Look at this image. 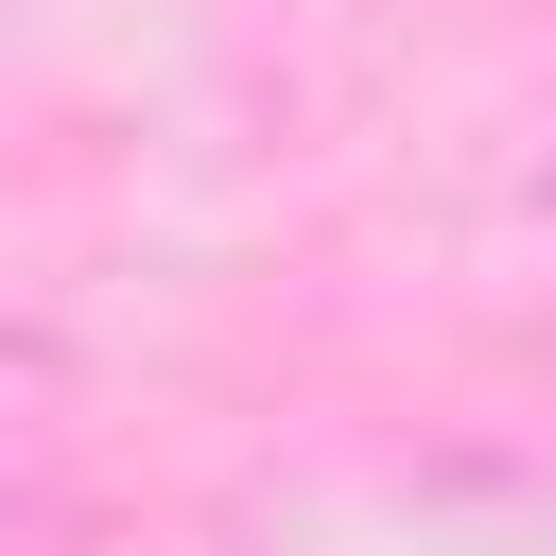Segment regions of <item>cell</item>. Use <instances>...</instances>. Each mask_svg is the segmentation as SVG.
<instances>
[{
  "mask_svg": "<svg viewBox=\"0 0 556 556\" xmlns=\"http://www.w3.org/2000/svg\"><path fill=\"white\" fill-rule=\"evenodd\" d=\"M52 434H70V348L52 330H0V469L52 452Z\"/></svg>",
  "mask_w": 556,
  "mask_h": 556,
  "instance_id": "cell-1",
  "label": "cell"
}]
</instances>
